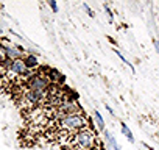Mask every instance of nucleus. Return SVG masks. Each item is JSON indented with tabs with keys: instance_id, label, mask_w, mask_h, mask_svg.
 <instances>
[{
	"instance_id": "nucleus-3",
	"label": "nucleus",
	"mask_w": 159,
	"mask_h": 150,
	"mask_svg": "<svg viewBox=\"0 0 159 150\" xmlns=\"http://www.w3.org/2000/svg\"><path fill=\"white\" fill-rule=\"evenodd\" d=\"M103 136H105V142H106L109 147H112V150H122L120 144H117V141L114 139V136L111 134V131H109V130H106V128H105Z\"/></svg>"
},
{
	"instance_id": "nucleus-10",
	"label": "nucleus",
	"mask_w": 159,
	"mask_h": 150,
	"mask_svg": "<svg viewBox=\"0 0 159 150\" xmlns=\"http://www.w3.org/2000/svg\"><path fill=\"white\" fill-rule=\"evenodd\" d=\"M153 47H154L156 53L159 55V41H157V39H153Z\"/></svg>"
},
{
	"instance_id": "nucleus-12",
	"label": "nucleus",
	"mask_w": 159,
	"mask_h": 150,
	"mask_svg": "<svg viewBox=\"0 0 159 150\" xmlns=\"http://www.w3.org/2000/svg\"><path fill=\"white\" fill-rule=\"evenodd\" d=\"M105 108H106V110H108V111L111 113V116H114V111H112V108H111L109 105H105Z\"/></svg>"
},
{
	"instance_id": "nucleus-11",
	"label": "nucleus",
	"mask_w": 159,
	"mask_h": 150,
	"mask_svg": "<svg viewBox=\"0 0 159 150\" xmlns=\"http://www.w3.org/2000/svg\"><path fill=\"white\" fill-rule=\"evenodd\" d=\"M2 47H3V44H2V41H0V61H2V59H5V56H3V52H2Z\"/></svg>"
},
{
	"instance_id": "nucleus-13",
	"label": "nucleus",
	"mask_w": 159,
	"mask_h": 150,
	"mask_svg": "<svg viewBox=\"0 0 159 150\" xmlns=\"http://www.w3.org/2000/svg\"><path fill=\"white\" fill-rule=\"evenodd\" d=\"M92 150H102V145H100V144H98V145H97V147H94V148H92Z\"/></svg>"
},
{
	"instance_id": "nucleus-7",
	"label": "nucleus",
	"mask_w": 159,
	"mask_h": 150,
	"mask_svg": "<svg viewBox=\"0 0 159 150\" xmlns=\"http://www.w3.org/2000/svg\"><path fill=\"white\" fill-rule=\"evenodd\" d=\"M48 7L52 8L53 13H58V3H56V0H50V2H48Z\"/></svg>"
},
{
	"instance_id": "nucleus-2",
	"label": "nucleus",
	"mask_w": 159,
	"mask_h": 150,
	"mask_svg": "<svg viewBox=\"0 0 159 150\" xmlns=\"http://www.w3.org/2000/svg\"><path fill=\"white\" fill-rule=\"evenodd\" d=\"M3 47H2V52H3V56L7 59H25V56L28 55V52H25L20 45H16V44H5L2 42Z\"/></svg>"
},
{
	"instance_id": "nucleus-8",
	"label": "nucleus",
	"mask_w": 159,
	"mask_h": 150,
	"mask_svg": "<svg viewBox=\"0 0 159 150\" xmlns=\"http://www.w3.org/2000/svg\"><path fill=\"white\" fill-rule=\"evenodd\" d=\"M83 8L86 10V13H88V14H89L91 17H94V13H92V10H91V8H89V7H88L86 3H83Z\"/></svg>"
},
{
	"instance_id": "nucleus-6",
	"label": "nucleus",
	"mask_w": 159,
	"mask_h": 150,
	"mask_svg": "<svg viewBox=\"0 0 159 150\" xmlns=\"http://www.w3.org/2000/svg\"><path fill=\"white\" fill-rule=\"evenodd\" d=\"M114 52H116V55H117V56H119V58H120V59H122V61H123V63L126 64V66H129V69H131V70L134 72V66H133V64H131V63H129V61H128V59H126V58H125V56H123V55L120 53V50H117V49H116Z\"/></svg>"
},
{
	"instance_id": "nucleus-5",
	"label": "nucleus",
	"mask_w": 159,
	"mask_h": 150,
	"mask_svg": "<svg viewBox=\"0 0 159 150\" xmlns=\"http://www.w3.org/2000/svg\"><path fill=\"white\" fill-rule=\"evenodd\" d=\"M120 128H122V133L125 134V138H126V139H128V141L133 144V142H134V134H133V131L128 128V125L122 122V124H120Z\"/></svg>"
},
{
	"instance_id": "nucleus-9",
	"label": "nucleus",
	"mask_w": 159,
	"mask_h": 150,
	"mask_svg": "<svg viewBox=\"0 0 159 150\" xmlns=\"http://www.w3.org/2000/svg\"><path fill=\"white\" fill-rule=\"evenodd\" d=\"M105 11H106V14H108L109 21H112V11L109 10V7H108V5H105Z\"/></svg>"
},
{
	"instance_id": "nucleus-4",
	"label": "nucleus",
	"mask_w": 159,
	"mask_h": 150,
	"mask_svg": "<svg viewBox=\"0 0 159 150\" xmlns=\"http://www.w3.org/2000/svg\"><path fill=\"white\" fill-rule=\"evenodd\" d=\"M92 116H94V122H95V125L98 127V130H100V131H105V119L102 117L100 111L94 110V111H92Z\"/></svg>"
},
{
	"instance_id": "nucleus-1",
	"label": "nucleus",
	"mask_w": 159,
	"mask_h": 150,
	"mask_svg": "<svg viewBox=\"0 0 159 150\" xmlns=\"http://www.w3.org/2000/svg\"><path fill=\"white\" fill-rule=\"evenodd\" d=\"M64 145L67 147V150H92L94 147L98 145V141L94 128L88 127L70 136V139Z\"/></svg>"
}]
</instances>
